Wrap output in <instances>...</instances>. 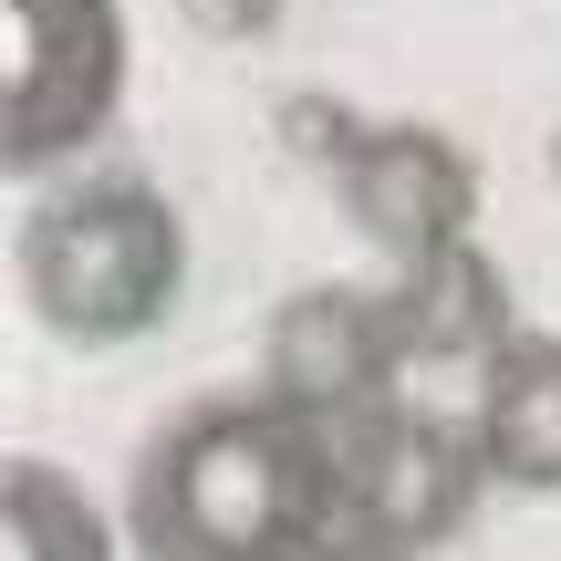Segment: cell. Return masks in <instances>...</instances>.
<instances>
[{
	"label": "cell",
	"instance_id": "ba28073f",
	"mask_svg": "<svg viewBox=\"0 0 561 561\" xmlns=\"http://www.w3.org/2000/svg\"><path fill=\"white\" fill-rule=\"evenodd\" d=\"M11 561H104V520L32 458L11 468Z\"/></svg>",
	"mask_w": 561,
	"mask_h": 561
},
{
	"label": "cell",
	"instance_id": "52a82bcc",
	"mask_svg": "<svg viewBox=\"0 0 561 561\" xmlns=\"http://www.w3.org/2000/svg\"><path fill=\"white\" fill-rule=\"evenodd\" d=\"M354 479H364V510H375V530H405V541H416V530H437L447 510H458L468 468L447 458L426 426H396V437H385L375 458L354 468Z\"/></svg>",
	"mask_w": 561,
	"mask_h": 561
},
{
	"label": "cell",
	"instance_id": "8992f818",
	"mask_svg": "<svg viewBox=\"0 0 561 561\" xmlns=\"http://www.w3.org/2000/svg\"><path fill=\"white\" fill-rule=\"evenodd\" d=\"M385 364V322L364 312V301H301L291 322H280V385L291 396H354V385H375Z\"/></svg>",
	"mask_w": 561,
	"mask_h": 561
},
{
	"label": "cell",
	"instance_id": "5b68a950",
	"mask_svg": "<svg viewBox=\"0 0 561 561\" xmlns=\"http://www.w3.org/2000/svg\"><path fill=\"white\" fill-rule=\"evenodd\" d=\"M479 468L510 489H561V333H510L489 354Z\"/></svg>",
	"mask_w": 561,
	"mask_h": 561
},
{
	"label": "cell",
	"instance_id": "277c9868",
	"mask_svg": "<svg viewBox=\"0 0 561 561\" xmlns=\"http://www.w3.org/2000/svg\"><path fill=\"white\" fill-rule=\"evenodd\" d=\"M343 198H354V219L375 229L385 250H405V271L447 261V250L468 240V157L447 136H416V125L364 136L354 167H343Z\"/></svg>",
	"mask_w": 561,
	"mask_h": 561
},
{
	"label": "cell",
	"instance_id": "6da1fadb",
	"mask_svg": "<svg viewBox=\"0 0 561 561\" xmlns=\"http://www.w3.org/2000/svg\"><path fill=\"white\" fill-rule=\"evenodd\" d=\"M136 520L167 561H291L322 520V447L291 405H208L146 458Z\"/></svg>",
	"mask_w": 561,
	"mask_h": 561
},
{
	"label": "cell",
	"instance_id": "3957f363",
	"mask_svg": "<svg viewBox=\"0 0 561 561\" xmlns=\"http://www.w3.org/2000/svg\"><path fill=\"white\" fill-rule=\"evenodd\" d=\"M0 42H11V157H53V146L94 136L115 104L125 42L104 0H0Z\"/></svg>",
	"mask_w": 561,
	"mask_h": 561
},
{
	"label": "cell",
	"instance_id": "7a4b0ae2",
	"mask_svg": "<svg viewBox=\"0 0 561 561\" xmlns=\"http://www.w3.org/2000/svg\"><path fill=\"white\" fill-rule=\"evenodd\" d=\"M21 291L53 333L125 343L178 301V219L146 187H83L21 229Z\"/></svg>",
	"mask_w": 561,
	"mask_h": 561
}]
</instances>
